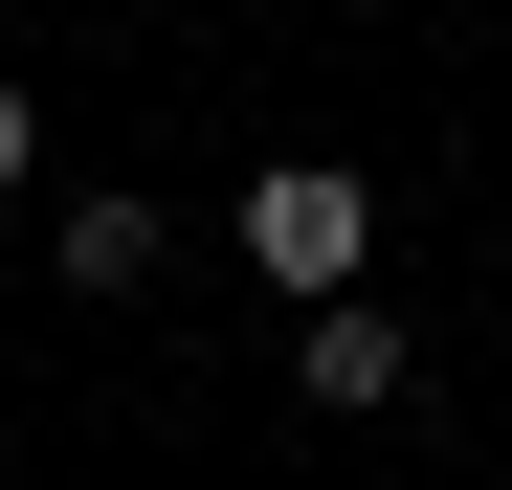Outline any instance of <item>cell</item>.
I'll return each instance as SVG.
<instances>
[{"mask_svg":"<svg viewBox=\"0 0 512 490\" xmlns=\"http://www.w3.org/2000/svg\"><path fill=\"white\" fill-rule=\"evenodd\" d=\"M245 268H268L290 312H334V290L379 268V201L334 179V156H268V179H245Z\"/></svg>","mask_w":512,"mask_h":490,"instance_id":"6da1fadb","label":"cell"},{"mask_svg":"<svg viewBox=\"0 0 512 490\" xmlns=\"http://www.w3.org/2000/svg\"><path fill=\"white\" fill-rule=\"evenodd\" d=\"M290 379L334 401V424H379V401H401V312H379V290H334V312H290Z\"/></svg>","mask_w":512,"mask_h":490,"instance_id":"7a4b0ae2","label":"cell"},{"mask_svg":"<svg viewBox=\"0 0 512 490\" xmlns=\"http://www.w3.org/2000/svg\"><path fill=\"white\" fill-rule=\"evenodd\" d=\"M23 179H45V112H23V90H0V201H23Z\"/></svg>","mask_w":512,"mask_h":490,"instance_id":"277c9868","label":"cell"},{"mask_svg":"<svg viewBox=\"0 0 512 490\" xmlns=\"http://www.w3.org/2000/svg\"><path fill=\"white\" fill-rule=\"evenodd\" d=\"M45 268H67V290H156V201H67Z\"/></svg>","mask_w":512,"mask_h":490,"instance_id":"3957f363","label":"cell"}]
</instances>
